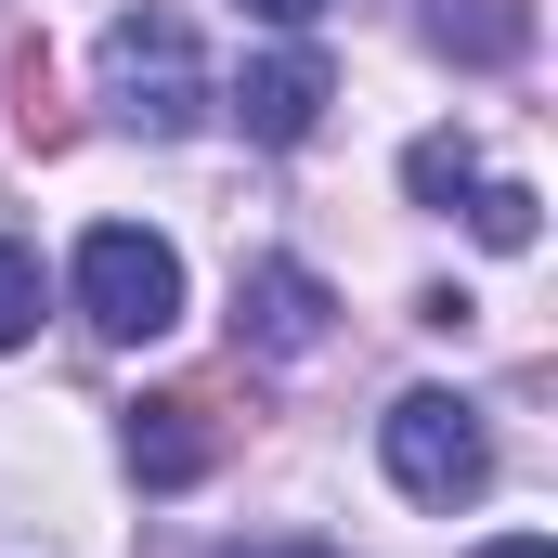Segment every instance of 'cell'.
Returning a JSON list of instances; mask_svg holds the SVG:
<instances>
[{
  "mask_svg": "<svg viewBox=\"0 0 558 558\" xmlns=\"http://www.w3.org/2000/svg\"><path fill=\"white\" fill-rule=\"evenodd\" d=\"M403 182H416L428 208H454V195H481V156H468V143H454V131H428L416 156H403Z\"/></svg>",
  "mask_w": 558,
  "mask_h": 558,
  "instance_id": "cell-7",
  "label": "cell"
},
{
  "mask_svg": "<svg viewBox=\"0 0 558 558\" xmlns=\"http://www.w3.org/2000/svg\"><path fill=\"white\" fill-rule=\"evenodd\" d=\"M208 454H221V416H208L195 390H156V403H131V468L156 481V494L208 481Z\"/></svg>",
  "mask_w": 558,
  "mask_h": 558,
  "instance_id": "cell-6",
  "label": "cell"
},
{
  "mask_svg": "<svg viewBox=\"0 0 558 558\" xmlns=\"http://www.w3.org/2000/svg\"><path fill=\"white\" fill-rule=\"evenodd\" d=\"M325 325H338V299L312 260H247L234 274V338L260 351V364H299V351H325Z\"/></svg>",
  "mask_w": 558,
  "mask_h": 558,
  "instance_id": "cell-4",
  "label": "cell"
},
{
  "mask_svg": "<svg viewBox=\"0 0 558 558\" xmlns=\"http://www.w3.org/2000/svg\"><path fill=\"white\" fill-rule=\"evenodd\" d=\"M428 39H441V52H520V13H454V0H441Z\"/></svg>",
  "mask_w": 558,
  "mask_h": 558,
  "instance_id": "cell-10",
  "label": "cell"
},
{
  "mask_svg": "<svg viewBox=\"0 0 558 558\" xmlns=\"http://www.w3.org/2000/svg\"><path fill=\"white\" fill-rule=\"evenodd\" d=\"M247 13H274V26H312V13H325V0H247Z\"/></svg>",
  "mask_w": 558,
  "mask_h": 558,
  "instance_id": "cell-12",
  "label": "cell"
},
{
  "mask_svg": "<svg viewBox=\"0 0 558 558\" xmlns=\"http://www.w3.org/2000/svg\"><path fill=\"white\" fill-rule=\"evenodd\" d=\"M105 105H118L143 143H182L208 118V65H195V26H182V13H118V26H105Z\"/></svg>",
  "mask_w": 558,
  "mask_h": 558,
  "instance_id": "cell-1",
  "label": "cell"
},
{
  "mask_svg": "<svg viewBox=\"0 0 558 558\" xmlns=\"http://www.w3.org/2000/svg\"><path fill=\"white\" fill-rule=\"evenodd\" d=\"M468 558H558L546 533H494V546H468Z\"/></svg>",
  "mask_w": 558,
  "mask_h": 558,
  "instance_id": "cell-11",
  "label": "cell"
},
{
  "mask_svg": "<svg viewBox=\"0 0 558 558\" xmlns=\"http://www.w3.org/2000/svg\"><path fill=\"white\" fill-rule=\"evenodd\" d=\"M468 221H481V247H533V182H481Z\"/></svg>",
  "mask_w": 558,
  "mask_h": 558,
  "instance_id": "cell-9",
  "label": "cell"
},
{
  "mask_svg": "<svg viewBox=\"0 0 558 558\" xmlns=\"http://www.w3.org/2000/svg\"><path fill=\"white\" fill-rule=\"evenodd\" d=\"M377 454H390V481L416 507H468L494 481V428H481V403H454V390H403L377 416Z\"/></svg>",
  "mask_w": 558,
  "mask_h": 558,
  "instance_id": "cell-3",
  "label": "cell"
},
{
  "mask_svg": "<svg viewBox=\"0 0 558 558\" xmlns=\"http://www.w3.org/2000/svg\"><path fill=\"white\" fill-rule=\"evenodd\" d=\"M78 312L105 338H169L182 325V247L143 234V221H92L78 234Z\"/></svg>",
  "mask_w": 558,
  "mask_h": 558,
  "instance_id": "cell-2",
  "label": "cell"
},
{
  "mask_svg": "<svg viewBox=\"0 0 558 558\" xmlns=\"http://www.w3.org/2000/svg\"><path fill=\"white\" fill-rule=\"evenodd\" d=\"M234 558H325V546H234Z\"/></svg>",
  "mask_w": 558,
  "mask_h": 558,
  "instance_id": "cell-13",
  "label": "cell"
},
{
  "mask_svg": "<svg viewBox=\"0 0 558 558\" xmlns=\"http://www.w3.org/2000/svg\"><path fill=\"white\" fill-rule=\"evenodd\" d=\"M26 338H39V260L0 234V351H26Z\"/></svg>",
  "mask_w": 558,
  "mask_h": 558,
  "instance_id": "cell-8",
  "label": "cell"
},
{
  "mask_svg": "<svg viewBox=\"0 0 558 558\" xmlns=\"http://www.w3.org/2000/svg\"><path fill=\"white\" fill-rule=\"evenodd\" d=\"M325 92H338L325 52L286 39V52H260V65L234 78V118H247V143H312V131H325Z\"/></svg>",
  "mask_w": 558,
  "mask_h": 558,
  "instance_id": "cell-5",
  "label": "cell"
}]
</instances>
